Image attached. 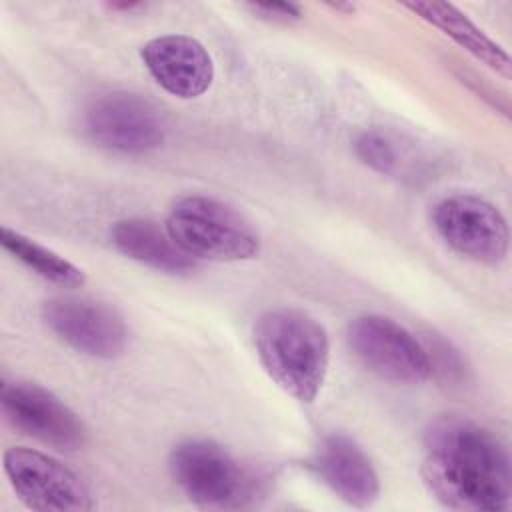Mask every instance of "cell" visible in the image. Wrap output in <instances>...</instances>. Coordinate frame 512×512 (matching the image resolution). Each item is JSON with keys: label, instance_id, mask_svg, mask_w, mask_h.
<instances>
[{"label": "cell", "instance_id": "3", "mask_svg": "<svg viewBox=\"0 0 512 512\" xmlns=\"http://www.w3.org/2000/svg\"><path fill=\"white\" fill-rule=\"evenodd\" d=\"M172 240L192 258L238 262L260 252V238L252 224L232 206L210 196L180 198L168 218Z\"/></svg>", "mask_w": 512, "mask_h": 512}, {"label": "cell", "instance_id": "10", "mask_svg": "<svg viewBox=\"0 0 512 512\" xmlns=\"http://www.w3.org/2000/svg\"><path fill=\"white\" fill-rule=\"evenodd\" d=\"M42 318L62 342L86 356L110 360L126 348L124 320L102 302L74 296L52 298L42 306Z\"/></svg>", "mask_w": 512, "mask_h": 512}, {"label": "cell", "instance_id": "14", "mask_svg": "<svg viewBox=\"0 0 512 512\" xmlns=\"http://www.w3.org/2000/svg\"><path fill=\"white\" fill-rule=\"evenodd\" d=\"M406 8L418 12L424 20L442 28L444 34H448L452 40H456L460 46H464L470 54L480 58L490 68L508 76L510 64H508L506 52L500 50V46H496L488 36H484L482 30L476 28L456 8L442 2H416V4H406Z\"/></svg>", "mask_w": 512, "mask_h": 512}, {"label": "cell", "instance_id": "1", "mask_svg": "<svg viewBox=\"0 0 512 512\" xmlns=\"http://www.w3.org/2000/svg\"><path fill=\"white\" fill-rule=\"evenodd\" d=\"M422 478L432 496L454 510L500 512L512 500L506 448L458 416L438 418L426 428Z\"/></svg>", "mask_w": 512, "mask_h": 512}, {"label": "cell", "instance_id": "11", "mask_svg": "<svg viewBox=\"0 0 512 512\" xmlns=\"http://www.w3.org/2000/svg\"><path fill=\"white\" fill-rule=\"evenodd\" d=\"M142 62L150 76L172 96H202L214 80V62L206 46L186 34H166L142 46Z\"/></svg>", "mask_w": 512, "mask_h": 512}, {"label": "cell", "instance_id": "8", "mask_svg": "<svg viewBox=\"0 0 512 512\" xmlns=\"http://www.w3.org/2000/svg\"><path fill=\"white\" fill-rule=\"evenodd\" d=\"M88 136L114 152L144 154L164 142V122L156 106L130 92L96 98L84 116Z\"/></svg>", "mask_w": 512, "mask_h": 512}, {"label": "cell", "instance_id": "13", "mask_svg": "<svg viewBox=\"0 0 512 512\" xmlns=\"http://www.w3.org/2000/svg\"><path fill=\"white\" fill-rule=\"evenodd\" d=\"M110 238L118 252L160 272L184 274L196 266V258L186 254L168 230L150 220H118L110 230Z\"/></svg>", "mask_w": 512, "mask_h": 512}, {"label": "cell", "instance_id": "16", "mask_svg": "<svg viewBox=\"0 0 512 512\" xmlns=\"http://www.w3.org/2000/svg\"><path fill=\"white\" fill-rule=\"evenodd\" d=\"M356 154L366 166L382 174L392 172V168L396 166V150L390 140L378 130L360 134V138L356 140Z\"/></svg>", "mask_w": 512, "mask_h": 512}, {"label": "cell", "instance_id": "7", "mask_svg": "<svg viewBox=\"0 0 512 512\" xmlns=\"http://www.w3.org/2000/svg\"><path fill=\"white\" fill-rule=\"evenodd\" d=\"M438 236L460 256L480 264H498L508 254L510 232L502 212L474 194L448 196L432 214Z\"/></svg>", "mask_w": 512, "mask_h": 512}, {"label": "cell", "instance_id": "12", "mask_svg": "<svg viewBox=\"0 0 512 512\" xmlns=\"http://www.w3.org/2000/svg\"><path fill=\"white\" fill-rule=\"evenodd\" d=\"M318 478L344 502L366 508L380 494V480L364 450L342 434L326 436L310 462Z\"/></svg>", "mask_w": 512, "mask_h": 512}, {"label": "cell", "instance_id": "2", "mask_svg": "<svg viewBox=\"0 0 512 512\" xmlns=\"http://www.w3.org/2000/svg\"><path fill=\"white\" fill-rule=\"evenodd\" d=\"M252 338L256 356L274 384L298 402H314L330 362L324 326L302 310L274 308L258 318Z\"/></svg>", "mask_w": 512, "mask_h": 512}, {"label": "cell", "instance_id": "5", "mask_svg": "<svg viewBox=\"0 0 512 512\" xmlns=\"http://www.w3.org/2000/svg\"><path fill=\"white\" fill-rule=\"evenodd\" d=\"M4 472L18 500L40 512H88L94 500L80 476L60 460L34 448L14 446L4 452Z\"/></svg>", "mask_w": 512, "mask_h": 512}, {"label": "cell", "instance_id": "15", "mask_svg": "<svg viewBox=\"0 0 512 512\" xmlns=\"http://www.w3.org/2000/svg\"><path fill=\"white\" fill-rule=\"evenodd\" d=\"M0 242L4 250H8L16 260H20L24 266L34 270L38 276L64 286V288H76L86 282V274L82 268L66 260L64 256L56 254L54 250L30 240L28 236L2 228L0 230Z\"/></svg>", "mask_w": 512, "mask_h": 512}, {"label": "cell", "instance_id": "17", "mask_svg": "<svg viewBox=\"0 0 512 512\" xmlns=\"http://www.w3.org/2000/svg\"><path fill=\"white\" fill-rule=\"evenodd\" d=\"M254 10V14H260V18L266 20H276V22H290V20H298L302 10L298 4H252L250 6Z\"/></svg>", "mask_w": 512, "mask_h": 512}, {"label": "cell", "instance_id": "9", "mask_svg": "<svg viewBox=\"0 0 512 512\" xmlns=\"http://www.w3.org/2000/svg\"><path fill=\"white\" fill-rule=\"evenodd\" d=\"M6 422L58 450H76L86 440L82 420L60 398L32 382H6L0 394Z\"/></svg>", "mask_w": 512, "mask_h": 512}, {"label": "cell", "instance_id": "4", "mask_svg": "<svg viewBox=\"0 0 512 512\" xmlns=\"http://www.w3.org/2000/svg\"><path fill=\"white\" fill-rule=\"evenodd\" d=\"M170 476L184 496L206 508H232L248 498L250 482L232 454L212 440H184L170 452Z\"/></svg>", "mask_w": 512, "mask_h": 512}, {"label": "cell", "instance_id": "6", "mask_svg": "<svg viewBox=\"0 0 512 512\" xmlns=\"http://www.w3.org/2000/svg\"><path fill=\"white\" fill-rule=\"evenodd\" d=\"M348 344L370 372L392 382H424L434 368L416 336L388 316H358L348 328Z\"/></svg>", "mask_w": 512, "mask_h": 512}]
</instances>
